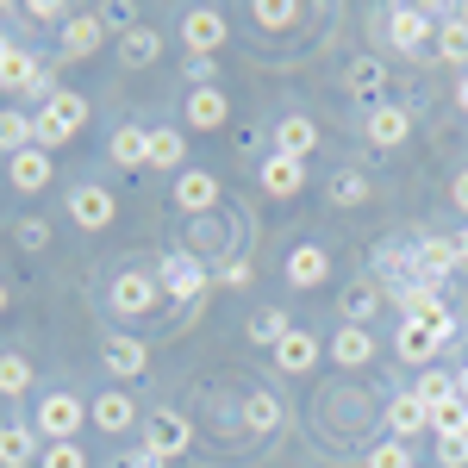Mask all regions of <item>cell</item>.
<instances>
[{
    "label": "cell",
    "mask_w": 468,
    "mask_h": 468,
    "mask_svg": "<svg viewBox=\"0 0 468 468\" xmlns=\"http://www.w3.org/2000/svg\"><path fill=\"white\" fill-rule=\"evenodd\" d=\"M0 313H6V288H0Z\"/></svg>",
    "instance_id": "obj_51"
},
{
    "label": "cell",
    "mask_w": 468,
    "mask_h": 468,
    "mask_svg": "<svg viewBox=\"0 0 468 468\" xmlns=\"http://www.w3.org/2000/svg\"><path fill=\"white\" fill-rule=\"evenodd\" d=\"M362 194H368V181H362L356 169H344V176L331 181V200H337V207H362Z\"/></svg>",
    "instance_id": "obj_38"
},
{
    "label": "cell",
    "mask_w": 468,
    "mask_h": 468,
    "mask_svg": "<svg viewBox=\"0 0 468 468\" xmlns=\"http://www.w3.org/2000/svg\"><path fill=\"white\" fill-rule=\"evenodd\" d=\"M431 431L437 437H468V399L450 394L443 406H431Z\"/></svg>",
    "instance_id": "obj_27"
},
{
    "label": "cell",
    "mask_w": 468,
    "mask_h": 468,
    "mask_svg": "<svg viewBox=\"0 0 468 468\" xmlns=\"http://www.w3.org/2000/svg\"><path fill=\"white\" fill-rule=\"evenodd\" d=\"M388 425H394V437H419V431H431V412H425L419 394H399L388 406Z\"/></svg>",
    "instance_id": "obj_20"
},
{
    "label": "cell",
    "mask_w": 468,
    "mask_h": 468,
    "mask_svg": "<svg viewBox=\"0 0 468 468\" xmlns=\"http://www.w3.org/2000/svg\"><path fill=\"white\" fill-rule=\"evenodd\" d=\"M300 163H293V156H275V150H269V156H262V187H269V194H275V200H293V194H300Z\"/></svg>",
    "instance_id": "obj_17"
},
{
    "label": "cell",
    "mask_w": 468,
    "mask_h": 468,
    "mask_svg": "<svg viewBox=\"0 0 468 468\" xmlns=\"http://www.w3.org/2000/svg\"><path fill=\"white\" fill-rule=\"evenodd\" d=\"M293 19H300L293 0H262V6H256V26H262V32H282V26H293Z\"/></svg>",
    "instance_id": "obj_37"
},
{
    "label": "cell",
    "mask_w": 468,
    "mask_h": 468,
    "mask_svg": "<svg viewBox=\"0 0 468 468\" xmlns=\"http://www.w3.org/2000/svg\"><path fill=\"white\" fill-rule=\"evenodd\" d=\"M375 306H381V300H375V288H350V293H344V324H362V331H368Z\"/></svg>",
    "instance_id": "obj_34"
},
{
    "label": "cell",
    "mask_w": 468,
    "mask_h": 468,
    "mask_svg": "<svg viewBox=\"0 0 468 468\" xmlns=\"http://www.w3.org/2000/svg\"><path fill=\"white\" fill-rule=\"evenodd\" d=\"M225 94H218V88H194V94H187V125H200V132H218V125H225Z\"/></svg>",
    "instance_id": "obj_21"
},
{
    "label": "cell",
    "mask_w": 468,
    "mask_h": 468,
    "mask_svg": "<svg viewBox=\"0 0 468 468\" xmlns=\"http://www.w3.org/2000/svg\"><path fill=\"white\" fill-rule=\"evenodd\" d=\"M112 163H119V169H144L150 163V132L144 125H119V132H112Z\"/></svg>",
    "instance_id": "obj_19"
},
{
    "label": "cell",
    "mask_w": 468,
    "mask_h": 468,
    "mask_svg": "<svg viewBox=\"0 0 468 468\" xmlns=\"http://www.w3.org/2000/svg\"><path fill=\"white\" fill-rule=\"evenodd\" d=\"M437 463L443 468H468V437H437Z\"/></svg>",
    "instance_id": "obj_40"
},
{
    "label": "cell",
    "mask_w": 468,
    "mask_h": 468,
    "mask_svg": "<svg viewBox=\"0 0 468 468\" xmlns=\"http://www.w3.org/2000/svg\"><path fill=\"white\" fill-rule=\"evenodd\" d=\"M112 213H119L112 187H75V194H69V218L81 225V231H107Z\"/></svg>",
    "instance_id": "obj_6"
},
{
    "label": "cell",
    "mask_w": 468,
    "mask_h": 468,
    "mask_svg": "<svg viewBox=\"0 0 468 468\" xmlns=\"http://www.w3.org/2000/svg\"><path fill=\"white\" fill-rule=\"evenodd\" d=\"M381 81H388V69H381L375 57H362V63H350V88H356V94H368V101H375V94H381Z\"/></svg>",
    "instance_id": "obj_36"
},
{
    "label": "cell",
    "mask_w": 468,
    "mask_h": 468,
    "mask_svg": "<svg viewBox=\"0 0 468 468\" xmlns=\"http://www.w3.org/2000/svg\"><path fill=\"white\" fill-rule=\"evenodd\" d=\"M107 368L112 375H144V344H138V337H112L107 344Z\"/></svg>",
    "instance_id": "obj_28"
},
{
    "label": "cell",
    "mask_w": 468,
    "mask_h": 468,
    "mask_svg": "<svg viewBox=\"0 0 468 468\" xmlns=\"http://www.w3.org/2000/svg\"><path fill=\"white\" fill-rule=\"evenodd\" d=\"M156 50H163V37L150 32V26H132V32L119 37V57H125L132 69H144V63H156Z\"/></svg>",
    "instance_id": "obj_24"
},
{
    "label": "cell",
    "mask_w": 468,
    "mask_h": 468,
    "mask_svg": "<svg viewBox=\"0 0 468 468\" xmlns=\"http://www.w3.org/2000/svg\"><path fill=\"white\" fill-rule=\"evenodd\" d=\"M218 244H225V231H218L213 218H194V244H187V250H194V256H213Z\"/></svg>",
    "instance_id": "obj_39"
},
{
    "label": "cell",
    "mask_w": 468,
    "mask_h": 468,
    "mask_svg": "<svg viewBox=\"0 0 468 468\" xmlns=\"http://www.w3.org/2000/svg\"><path fill=\"white\" fill-rule=\"evenodd\" d=\"M0 150H6V156L32 150V119H26V112H0Z\"/></svg>",
    "instance_id": "obj_30"
},
{
    "label": "cell",
    "mask_w": 468,
    "mask_h": 468,
    "mask_svg": "<svg viewBox=\"0 0 468 468\" xmlns=\"http://www.w3.org/2000/svg\"><path fill=\"white\" fill-rule=\"evenodd\" d=\"M32 450H37V437L26 431V425H6V431H0V468H26Z\"/></svg>",
    "instance_id": "obj_29"
},
{
    "label": "cell",
    "mask_w": 468,
    "mask_h": 468,
    "mask_svg": "<svg viewBox=\"0 0 468 468\" xmlns=\"http://www.w3.org/2000/svg\"><path fill=\"white\" fill-rule=\"evenodd\" d=\"M6 176H13V187H19V194H44V187H50V150H19V156H13V163H6Z\"/></svg>",
    "instance_id": "obj_10"
},
{
    "label": "cell",
    "mask_w": 468,
    "mask_h": 468,
    "mask_svg": "<svg viewBox=\"0 0 468 468\" xmlns=\"http://www.w3.org/2000/svg\"><path fill=\"white\" fill-rule=\"evenodd\" d=\"M456 256H463V262H468V231H463V238H456Z\"/></svg>",
    "instance_id": "obj_49"
},
{
    "label": "cell",
    "mask_w": 468,
    "mask_h": 468,
    "mask_svg": "<svg viewBox=\"0 0 468 468\" xmlns=\"http://www.w3.org/2000/svg\"><path fill=\"white\" fill-rule=\"evenodd\" d=\"M181 37H187V50H194V57H213L218 44H225V13H213V6H194V13L181 19Z\"/></svg>",
    "instance_id": "obj_8"
},
{
    "label": "cell",
    "mask_w": 468,
    "mask_h": 468,
    "mask_svg": "<svg viewBox=\"0 0 468 468\" xmlns=\"http://www.w3.org/2000/svg\"><path fill=\"white\" fill-rule=\"evenodd\" d=\"M176 207H181V213H194V218H213L218 213V181L207 176V169H181Z\"/></svg>",
    "instance_id": "obj_7"
},
{
    "label": "cell",
    "mask_w": 468,
    "mask_h": 468,
    "mask_svg": "<svg viewBox=\"0 0 468 468\" xmlns=\"http://www.w3.org/2000/svg\"><path fill=\"white\" fill-rule=\"evenodd\" d=\"M81 419H88V412H81L75 394H50L44 406H37V431L50 437V443H69V437L81 431Z\"/></svg>",
    "instance_id": "obj_5"
},
{
    "label": "cell",
    "mask_w": 468,
    "mask_h": 468,
    "mask_svg": "<svg viewBox=\"0 0 468 468\" xmlns=\"http://www.w3.org/2000/svg\"><path fill=\"white\" fill-rule=\"evenodd\" d=\"M456 207H463V213H468V169H463V176H456Z\"/></svg>",
    "instance_id": "obj_45"
},
{
    "label": "cell",
    "mask_w": 468,
    "mask_h": 468,
    "mask_svg": "<svg viewBox=\"0 0 468 468\" xmlns=\"http://www.w3.org/2000/svg\"><path fill=\"white\" fill-rule=\"evenodd\" d=\"M187 443H194V425H187L181 412H156V419H150V443H144V450H156L163 463H169V456H181Z\"/></svg>",
    "instance_id": "obj_9"
},
{
    "label": "cell",
    "mask_w": 468,
    "mask_h": 468,
    "mask_svg": "<svg viewBox=\"0 0 468 468\" xmlns=\"http://www.w3.org/2000/svg\"><path fill=\"white\" fill-rule=\"evenodd\" d=\"M275 362H282V368H288V375H306V368H313V362H319V337H313V331H300V324H293L288 337H282V344H275Z\"/></svg>",
    "instance_id": "obj_13"
},
{
    "label": "cell",
    "mask_w": 468,
    "mask_h": 468,
    "mask_svg": "<svg viewBox=\"0 0 468 468\" xmlns=\"http://www.w3.org/2000/svg\"><path fill=\"white\" fill-rule=\"evenodd\" d=\"M331 356L344 362V368H362V362L375 356V337H368V331H362V324H344V331H337V337H331Z\"/></svg>",
    "instance_id": "obj_22"
},
{
    "label": "cell",
    "mask_w": 468,
    "mask_h": 468,
    "mask_svg": "<svg viewBox=\"0 0 468 468\" xmlns=\"http://www.w3.org/2000/svg\"><path fill=\"white\" fill-rule=\"evenodd\" d=\"M288 331H293V324H288V313H275V306H269V313H256V319H250V337H256V344H282Z\"/></svg>",
    "instance_id": "obj_35"
},
{
    "label": "cell",
    "mask_w": 468,
    "mask_h": 468,
    "mask_svg": "<svg viewBox=\"0 0 468 468\" xmlns=\"http://www.w3.org/2000/svg\"><path fill=\"white\" fill-rule=\"evenodd\" d=\"M456 19H463V26H468V6H456Z\"/></svg>",
    "instance_id": "obj_50"
},
{
    "label": "cell",
    "mask_w": 468,
    "mask_h": 468,
    "mask_svg": "<svg viewBox=\"0 0 468 468\" xmlns=\"http://www.w3.org/2000/svg\"><path fill=\"white\" fill-rule=\"evenodd\" d=\"M101 44H107V26H101L94 13H75L69 26H63V50H69V57H94Z\"/></svg>",
    "instance_id": "obj_15"
},
{
    "label": "cell",
    "mask_w": 468,
    "mask_h": 468,
    "mask_svg": "<svg viewBox=\"0 0 468 468\" xmlns=\"http://www.w3.org/2000/svg\"><path fill=\"white\" fill-rule=\"evenodd\" d=\"M425 37H431V6H394L388 13V44H394L399 57H419Z\"/></svg>",
    "instance_id": "obj_4"
},
{
    "label": "cell",
    "mask_w": 468,
    "mask_h": 468,
    "mask_svg": "<svg viewBox=\"0 0 468 468\" xmlns=\"http://www.w3.org/2000/svg\"><path fill=\"white\" fill-rule=\"evenodd\" d=\"M44 468H88V456H81L75 443H50V450H44Z\"/></svg>",
    "instance_id": "obj_41"
},
{
    "label": "cell",
    "mask_w": 468,
    "mask_h": 468,
    "mask_svg": "<svg viewBox=\"0 0 468 468\" xmlns=\"http://www.w3.org/2000/svg\"><path fill=\"white\" fill-rule=\"evenodd\" d=\"M313 144H319L313 119H300V112H293V119L275 125V156H293V163H300V156H313Z\"/></svg>",
    "instance_id": "obj_14"
},
{
    "label": "cell",
    "mask_w": 468,
    "mask_h": 468,
    "mask_svg": "<svg viewBox=\"0 0 468 468\" xmlns=\"http://www.w3.org/2000/svg\"><path fill=\"white\" fill-rule=\"evenodd\" d=\"M431 19H443V32H437V57H443V63H468V26L456 19V6H431Z\"/></svg>",
    "instance_id": "obj_16"
},
{
    "label": "cell",
    "mask_w": 468,
    "mask_h": 468,
    "mask_svg": "<svg viewBox=\"0 0 468 468\" xmlns=\"http://www.w3.org/2000/svg\"><path fill=\"white\" fill-rule=\"evenodd\" d=\"M437 350H443V344H437L425 324H412V319L399 324V362H431Z\"/></svg>",
    "instance_id": "obj_26"
},
{
    "label": "cell",
    "mask_w": 468,
    "mask_h": 468,
    "mask_svg": "<svg viewBox=\"0 0 468 468\" xmlns=\"http://www.w3.org/2000/svg\"><path fill=\"white\" fill-rule=\"evenodd\" d=\"M112 313H125V319H144L150 306L163 300V288H156V275H144V269H125L119 282H112Z\"/></svg>",
    "instance_id": "obj_3"
},
{
    "label": "cell",
    "mask_w": 468,
    "mask_h": 468,
    "mask_svg": "<svg viewBox=\"0 0 468 468\" xmlns=\"http://www.w3.org/2000/svg\"><path fill=\"white\" fill-rule=\"evenodd\" d=\"M406 132H412V112L406 107H368V144L394 150V144H406Z\"/></svg>",
    "instance_id": "obj_11"
},
{
    "label": "cell",
    "mask_w": 468,
    "mask_h": 468,
    "mask_svg": "<svg viewBox=\"0 0 468 468\" xmlns=\"http://www.w3.org/2000/svg\"><path fill=\"white\" fill-rule=\"evenodd\" d=\"M324 275H331V256H324L319 244H300V250L288 256V282L293 288H319Z\"/></svg>",
    "instance_id": "obj_18"
},
{
    "label": "cell",
    "mask_w": 468,
    "mask_h": 468,
    "mask_svg": "<svg viewBox=\"0 0 468 468\" xmlns=\"http://www.w3.org/2000/svg\"><path fill=\"white\" fill-rule=\"evenodd\" d=\"M456 107H463V112H468V75H463V88H456Z\"/></svg>",
    "instance_id": "obj_48"
},
{
    "label": "cell",
    "mask_w": 468,
    "mask_h": 468,
    "mask_svg": "<svg viewBox=\"0 0 468 468\" xmlns=\"http://www.w3.org/2000/svg\"><path fill=\"white\" fill-rule=\"evenodd\" d=\"M81 125H88V101H81L75 88H57V94L44 101V112L32 119V144L37 150H57V144H69Z\"/></svg>",
    "instance_id": "obj_1"
},
{
    "label": "cell",
    "mask_w": 468,
    "mask_h": 468,
    "mask_svg": "<svg viewBox=\"0 0 468 468\" xmlns=\"http://www.w3.org/2000/svg\"><path fill=\"white\" fill-rule=\"evenodd\" d=\"M13 44H19V37H6V32H0V63H6V57H13Z\"/></svg>",
    "instance_id": "obj_46"
},
{
    "label": "cell",
    "mask_w": 468,
    "mask_h": 468,
    "mask_svg": "<svg viewBox=\"0 0 468 468\" xmlns=\"http://www.w3.org/2000/svg\"><path fill=\"white\" fill-rule=\"evenodd\" d=\"M412 394L425 399V412H431V406H443V399L456 394V381H450V375H443V368H425V375H419V388H412Z\"/></svg>",
    "instance_id": "obj_32"
},
{
    "label": "cell",
    "mask_w": 468,
    "mask_h": 468,
    "mask_svg": "<svg viewBox=\"0 0 468 468\" xmlns=\"http://www.w3.org/2000/svg\"><path fill=\"white\" fill-rule=\"evenodd\" d=\"M132 468H163V456H156V450H138V456H132Z\"/></svg>",
    "instance_id": "obj_44"
},
{
    "label": "cell",
    "mask_w": 468,
    "mask_h": 468,
    "mask_svg": "<svg viewBox=\"0 0 468 468\" xmlns=\"http://www.w3.org/2000/svg\"><path fill=\"white\" fill-rule=\"evenodd\" d=\"M456 394H463V399H468V362H463V375H456Z\"/></svg>",
    "instance_id": "obj_47"
},
{
    "label": "cell",
    "mask_w": 468,
    "mask_h": 468,
    "mask_svg": "<svg viewBox=\"0 0 468 468\" xmlns=\"http://www.w3.org/2000/svg\"><path fill=\"white\" fill-rule=\"evenodd\" d=\"M181 156H187V144L176 132H150V169H181Z\"/></svg>",
    "instance_id": "obj_31"
},
{
    "label": "cell",
    "mask_w": 468,
    "mask_h": 468,
    "mask_svg": "<svg viewBox=\"0 0 468 468\" xmlns=\"http://www.w3.org/2000/svg\"><path fill=\"white\" fill-rule=\"evenodd\" d=\"M368 468H412V456H406V443H381V450L368 456Z\"/></svg>",
    "instance_id": "obj_42"
},
{
    "label": "cell",
    "mask_w": 468,
    "mask_h": 468,
    "mask_svg": "<svg viewBox=\"0 0 468 468\" xmlns=\"http://www.w3.org/2000/svg\"><path fill=\"white\" fill-rule=\"evenodd\" d=\"M44 238H50V231H44V225H37V218H26V225H19V244H26V250H37V244H44Z\"/></svg>",
    "instance_id": "obj_43"
},
{
    "label": "cell",
    "mask_w": 468,
    "mask_h": 468,
    "mask_svg": "<svg viewBox=\"0 0 468 468\" xmlns=\"http://www.w3.org/2000/svg\"><path fill=\"white\" fill-rule=\"evenodd\" d=\"M156 288L169 293V300H200V288H207V262H200L194 250H169L163 269H156Z\"/></svg>",
    "instance_id": "obj_2"
},
{
    "label": "cell",
    "mask_w": 468,
    "mask_h": 468,
    "mask_svg": "<svg viewBox=\"0 0 468 468\" xmlns=\"http://www.w3.org/2000/svg\"><path fill=\"white\" fill-rule=\"evenodd\" d=\"M456 262H463V256H456V244H443V238H419V282L443 288Z\"/></svg>",
    "instance_id": "obj_12"
},
{
    "label": "cell",
    "mask_w": 468,
    "mask_h": 468,
    "mask_svg": "<svg viewBox=\"0 0 468 468\" xmlns=\"http://www.w3.org/2000/svg\"><path fill=\"white\" fill-rule=\"evenodd\" d=\"M244 425H250L256 437H269L275 425H282V399L269 394V388H262V394H250V399H244Z\"/></svg>",
    "instance_id": "obj_25"
},
{
    "label": "cell",
    "mask_w": 468,
    "mask_h": 468,
    "mask_svg": "<svg viewBox=\"0 0 468 468\" xmlns=\"http://www.w3.org/2000/svg\"><path fill=\"white\" fill-rule=\"evenodd\" d=\"M26 388H32V362L26 356H0V394H26Z\"/></svg>",
    "instance_id": "obj_33"
},
{
    "label": "cell",
    "mask_w": 468,
    "mask_h": 468,
    "mask_svg": "<svg viewBox=\"0 0 468 468\" xmlns=\"http://www.w3.org/2000/svg\"><path fill=\"white\" fill-rule=\"evenodd\" d=\"M132 419H138V406H132V399L119 394V388H107V394L94 399V425H101V431H125V425H132Z\"/></svg>",
    "instance_id": "obj_23"
}]
</instances>
